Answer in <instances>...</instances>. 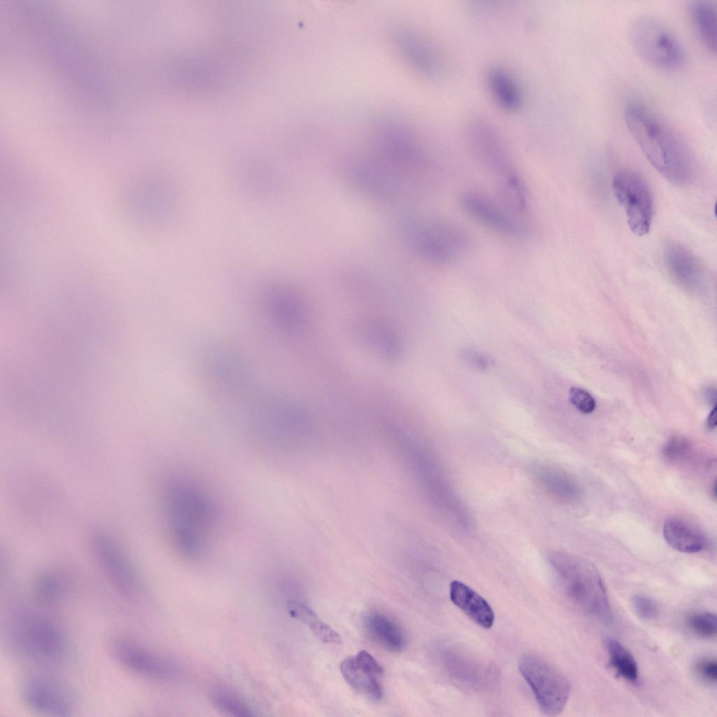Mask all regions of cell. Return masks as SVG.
<instances>
[{
    "mask_svg": "<svg viewBox=\"0 0 717 717\" xmlns=\"http://www.w3.org/2000/svg\"><path fill=\"white\" fill-rule=\"evenodd\" d=\"M162 507L167 533L176 550L188 559L203 557L220 518L211 494L191 479L174 476L165 485Z\"/></svg>",
    "mask_w": 717,
    "mask_h": 717,
    "instance_id": "6da1fadb",
    "label": "cell"
},
{
    "mask_svg": "<svg viewBox=\"0 0 717 717\" xmlns=\"http://www.w3.org/2000/svg\"><path fill=\"white\" fill-rule=\"evenodd\" d=\"M630 134L654 168L670 183L685 186L696 176L693 155L683 137L654 111L637 102L625 109Z\"/></svg>",
    "mask_w": 717,
    "mask_h": 717,
    "instance_id": "7a4b0ae2",
    "label": "cell"
},
{
    "mask_svg": "<svg viewBox=\"0 0 717 717\" xmlns=\"http://www.w3.org/2000/svg\"><path fill=\"white\" fill-rule=\"evenodd\" d=\"M246 430L256 449L267 455L283 450L288 442L304 436L310 417L300 404L281 398L259 403L249 413Z\"/></svg>",
    "mask_w": 717,
    "mask_h": 717,
    "instance_id": "3957f363",
    "label": "cell"
},
{
    "mask_svg": "<svg viewBox=\"0 0 717 717\" xmlns=\"http://www.w3.org/2000/svg\"><path fill=\"white\" fill-rule=\"evenodd\" d=\"M11 633L20 652L39 664L61 663L69 653V643L64 631L35 609L18 608L11 618Z\"/></svg>",
    "mask_w": 717,
    "mask_h": 717,
    "instance_id": "277c9868",
    "label": "cell"
},
{
    "mask_svg": "<svg viewBox=\"0 0 717 717\" xmlns=\"http://www.w3.org/2000/svg\"><path fill=\"white\" fill-rule=\"evenodd\" d=\"M630 40L638 55L662 71H676L686 62V52L676 34L657 18L641 15L632 22Z\"/></svg>",
    "mask_w": 717,
    "mask_h": 717,
    "instance_id": "5b68a950",
    "label": "cell"
},
{
    "mask_svg": "<svg viewBox=\"0 0 717 717\" xmlns=\"http://www.w3.org/2000/svg\"><path fill=\"white\" fill-rule=\"evenodd\" d=\"M557 568L566 593L583 611L602 621L611 620L606 587L593 563L582 557H562Z\"/></svg>",
    "mask_w": 717,
    "mask_h": 717,
    "instance_id": "8992f818",
    "label": "cell"
},
{
    "mask_svg": "<svg viewBox=\"0 0 717 717\" xmlns=\"http://www.w3.org/2000/svg\"><path fill=\"white\" fill-rule=\"evenodd\" d=\"M470 148L479 162L496 179L498 192L523 184L499 131L489 120L473 118L467 127Z\"/></svg>",
    "mask_w": 717,
    "mask_h": 717,
    "instance_id": "52a82bcc",
    "label": "cell"
},
{
    "mask_svg": "<svg viewBox=\"0 0 717 717\" xmlns=\"http://www.w3.org/2000/svg\"><path fill=\"white\" fill-rule=\"evenodd\" d=\"M519 670L544 714L556 716L563 711L569 697L570 683L560 670L545 659L531 654L520 658Z\"/></svg>",
    "mask_w": 717,
    "mask_h": 717,
    "instance_id": "ba28073f",
    "label": "cell"
},
{
    "mask_svg": "<svg viewBox=\"0 0 717 717\" xmlns=\"http://www.w3.org/2000/svg\"><path fill=\"white\" fill-rule=\"evenodd\" d=\"M613 189L631 230L638 236L647 234L653 218L654 202L644 177L632 170H620L613 177Z\"/></svg>",
    "mask_w": 717,
    "mask_h": 717,
    "instance_id": "9c48e42d",
    "label": "cell"
},
{
    "mask_svg": "<svg viewBox=\"0 0 717 717\" xmlns=\"http://www.w3.org/2000/svg\"><path fill=\"white\" fill-rule=\"evenodd\" d=\"M414 242L419 254L436 264H447L464 255L470 246L467 233L450 221H435L418 228Z\"/></svg>",
    "mask_w": 717,
    "mask_h": 717,
    "instance_id": "30bf717a",
    "label": "cell"
},
{
    "mask_svg": "<svg viewBox=\"0 0 717 717\" xmlns=\"http://www.w3.org/2000/svg\"><path fill=\"white\" fill-rule=\"evenodd\" d=\"M92 542L96 559L114 589L127 599L136 598L140 592L141 582L127 555L106 533L95 534Z\"/></svg>",
    "mask_w": 717,
    "mask_h": 717,
    "instance_id": "8fae6325",
    "label": "cell"
},
{
    "mask_svg": "<svg viewBox=\"0 0 717 717\" xmlns=\"http://www.w3.org/2000/svg\"><path fill=\"white\" fill-rule=\"evenodd\" d=\"M113 658L125 669L139 676L155 681H169L178 671L168 661L139 643L125 637H116L110 643Z\"/></svg>",
    "mask_w": 717,
    "mask_h": 717,
    "instance_id": "7c38bea8",
    "label": "cell"
},
{
    "mask_svg": "<svg viewBox=\"0 0 717 717\" xmlns=\"http://www.w3.org/2000/svg\"><path fill=\"white\" fill-rule=\"evenodd\" d=\"M23 705L29 711L49 716H69L74 704L69 692L57 681L34 676L24 680L20 688Z\"/></svg>",
    "mask_w": 717,
    "mask_h": 717,
    "instance_id": "4fadbf2b",
    "label": "cell"
},
{
    "mask_svg": "<svg viewBox=\"0 0 717 717\" xmlns=\"http://www.w3.org/2000/svg\"><path fill=\"white\" fill-rule=\"evenodd\" d=\"M463 211L472 219L493 231L509 237H520L525 227L500 202L475 191H466L460 197Z\"/></svg>",
    "mask_w": 717,
    "mask_h": 717,
    "instance_id": "5bb4252c",
    "label": "cell"
},
{
    "mask_svg": "<svg viewBox=\"0 0 717 717\" xmlns=\"http://www.w3.org/2000/svg\"><path fill=\"white\" fill-rule=\"evenodd\" d=\"M403 28L393 34L394 46L400 57L419 74L431 78L440 77L444 64L437 50L413 29Z\"/></svg>",
    "mask_w": 717,
    "mask_h": 717,
    "instance_id": "9a60e30c",
    "label": "cell"
},
{
    "mask_svg": "<svg viewBox=\"0 0 717 717\" xmlns=\"http://www.w3.org/2000/svg\"><path fill=\"white\" fill-rule=\"evenodd\" d=\"M207 373L220 384L239 389L246 384L250 375L244 359L228 347H214L204 356Z\"/></svg>",
    "mask_w": 717,
    "mask_h": 717,
    "instance_id": "2e32d148",
    "label": "cell"
},
{
    "mask_svg": "<svg viewBox=\"0 0 717 717\" xmlns=\"http://www.w3.org/2000/svg\"><path fill=\"white\" fill-rule=\"evenodd\" d=\"M663 261L669 274L683 287L699 290L706 283L705 267L682 244L674 242L668 244L664 249Z\"/></svg>",
    "mask_w": 717,
    "mask_h": 717,
    "instance_id": "e0dca14e",
    "label": "cell"
},
{
    "mask_svg": "<svg viewBox=\"0 0 717 717\" xmlns=\"http://www.w3.org/2000/svg\"><path fill=\"white\" fill-rule=\"evenodd\" d=\"M450 597L452 603L475 623L485 629L492 627L494 613L491 606L471 587L459 580H453L450 585Z\"/></svg>",
    "mask_w": 717,
    "mask_h": 717,
    "instance_id": "ac0fdd59",
    "label": "cell"
},
{
    "mask_svg": "<svg viewBox=\"0 0 717 717\" xmlns=\"http://www.w3.org/2000/svg\"><path fill=\"white\" fill-rule=\"evenodd\" d=\"M267 312L281 330L291 332L302 323L304 309L298 298L290 292H272L267 300Z\"/></svg>",
    "mask_w": 717,
    "mask_h": 717,
    "instance_id": "d6986e66",
    "label": "cell"
},
{
    "mask_svg": "<svg viewBox=\"0 0 717 717\" xmlns=\"http://www.w3.org/2000/svg\"><path fill=\"white\" fill-rule=\"evenodd\" d=\"M663 536L669 545L681 552H698L705 546L704 534L695 526L679 517L666 519L663 525Z\"/></svg>",
    "mask_w": 717,
    "mask_h": 717,
    "instance_id": "ffe728a7",
    "label": "cell"
},
{
    "mask_svg": "<svg viewBox=\"0 0 717 717\" xmlns=\"http://www.w3.org/2000/svg\"><path fill=\"white\" fill-rule=\"evenodd\" d=\"M486 79L492 97L502 109L515 111L522 106L521 90L507 70L500 67H492L488 69Z\"/></svg>",
    "mask_w": 717,
    "mask_h": 717,
    "instance_id": "44dd1931",
    "label": "cell"
},
{
    "mask_svg": "<svg viewBox=\"0 0 717 717\" xmlns=\"http://www.w3.org/2000/svg\"><path fill=\"white\" fill-rule=\"evenodd\" d=\"M689 16L695 33L711 54L716 53V6L711 1L691 2Z\"/></svg>",
    "mask_w": 717,
    "mask_h": 717,
    "instance_id": "7402d4cb",
    "label": "cell"
},
{
    "mask_svg": "<svg viewBox=\"0 0 717 717\" xmlns=\"http://www.w3.org/2000/svg\"><path fill=\"white\" fill-rule=\"evenodd\" d=\"M365 627L371 638L392 652L402 650L406 639L400 627L385 615L373 612L365 619Z\"/></svg>",
    "mask_w": 717,
    "mask_h": 717,
    "instance_id": "603a6c76",
    "label": "cell"
},
{
    "mask_svg": "<svg viewBox=\"0 0 717 717\" xmlns=\"http://www.w3.org/2000/svg\"><path fill=\"white\" fill-rule=\"evenodd\" d=\"M365 340L382 357L393 360L402 354V344L395 332L379 321H371L361 328Z\"/></svg>",
    "mask_w": 717,
    "mask_h": 717,
    "instance_id": "cb8c5ba5",
    "label": "cell"
},
{
    "mask_svg": "<svg viewBox=\"0 0 717 717\" xmlns=\"http://www.w3.org/2000/svg\"><path fill=\"white\" fill-rule=\"evenodd\" d=\"M340 671L347 683L359 693L373 701L382 699V688L377 675L360 667L354 657L345 658L341 662Z\"/></svg>",
    "mask_w": 717,
    "mask_h": 717,
    "instance_id": "d4e9b609",
    "label": "cell"
},
{
    "mask_svg": "<svg viewBox=\"0 0 717 717\" xmlns=\"http://www.w3.org/2000/svg\"><path fill=\"white\" fill-rule=\"evenodd\" d=\"M287 609L292 618L309 626L314 636L321 641L334 644L342 642L338 633L321 621L312 608L306 604L290 601L287 604Z\"/></svg>",
    "mask_w": 717,
    "mask_h": 717,
    "instance_id": "484cf974",
    "label": "cell"
},
{
    "mask_svg": "<svg viewBox=\"0 0 717 717\" xmlns=\"http://www.w3.org/2000/svg\"><path fill=\"white\" fill-rule=\"evenodd\" d=\"M609 662L616 673L629 682L638 678L636 662L629 650L617 639L607 636L604 639Z\"/></svg>",
    "mask_w": 717,
    "mask_h": 717,
    "instance_id": "4316f807",
    "label": "cell"
},
{
    "mask_svg": "<svg viewBox=\"0 0 717 717\" xmlns=\"http://www.w3.org/2000/svg\"><path fill=\"white\" fill-rule=\"evenodd\" d=\"M35 597L46 605H55L64 597L66 585L62 578L53 572L39 574L34 581Z\"/></svg>",
    "mask_w": 717,
    "mask_h": 717,
    "instance_id": "83f0119b",
    "label": "cell"
},
{
    "mask_svg": "<svg viewBox=\"0 0 717 717\" xmlns=\"http://www.w3.org/2000/svg\"><path fill=\"white\" fill-rule=\"evenodd\" d=\"M210 697L213 704L223 712L240 717L254 715L249 704L240 695L225 686L213 688Z\"/></svg>",
    "mask_w": 717,
    "mask_h": 717,
    "instance_id": "f1b7e54d",
    "label": "cell"
},
{
    "mask_svg": "<svg viewBox=\"0 0 717 717\" xmlns=\"http://www.w3.org/2000/svg\"><path fill=\"white\" fill-rule=\"evenodd\" d=\"M716 615L709 612L694 613L687 618V624L692 632L704 639L716 636Z\"/></svg>",
    "mask_w": 717,
    "mask_h": 717,
    "instance_id": "f546056e",
    "label": "cell"
},
{
    "mask_svg": "<svg viewBox=\"0 0 717 717\" xmlns=\"http://www.w3.org/2000/svg\"><path fill=\"white\" fill-rule=\"evenodd\" d=\"M692 451L690 440L681 435L672 436L662 450L664 459L671 463L681 462L688 459Z\"/></svg>",
    "mask_w": 717,
    "mask_h": 717,
    "instance_id": "4dcf8cb0",
    "label": "cell"
},
{
    "mask_svg": "<svg viewBox=\"0 0 717 717\" xmlns=\"http://www.w3.org/2000/svg\"><path fill=\"white\" fill-rule=\"evenodd\" d=\"M632 605L636 614L643 620H653L659 615L657 604L648 596L634 595L632 599Z\"/></svg>",
    "mask_w": 717,
    "mask_h": 717,
    "instance_id": "1f68e13d",
    "label": "cell"
},
{
    "mask_svg": "<svg viewBox=\"0 0 717 717\" xmlns=\"http://www.w3.org/2000/svg\"><path fill=\"white\" fill-rule=\"evenodd\" d=\"M569 399L578 410L584 414L592 412L596 408V402L592 396L587 391L578 387L570 389Z\"/></svg>",
    "mask_w": 717,
    "mask_h": 717,
    "instance_id": "d6a6232c",
    "label": "cell"
},
{
    "mask_svg": "<svg viewBox=\"0 0 717 717\" xmlns=\"http://www.w3.org/2000/svg\"><path fill=\"white\" fill-rule=\"evenodd\" d=\"M695 671L704 681L716 683L717 681V662L713 658H704L695 665Z\"/></svg>",
    "mask_w": 717,
    "mask_h": 717,
    "instance_id": "836d02e7",
    "label": "cell"
},
{
    "mask_svg": "<svg viewBox=\"0 0 717 717\" xmlns=\"http://www.w3.org/2000/svg\"><path fill=\"white\" fill-rule=\"evenodd\" d=\"M354 659L360 667L375 675L378 676L383 672L382 668L380 664L366 650L359 651L356 655L354 656Z\"/></svg>",
    "mask_w": 717,
    "mask_h": 717,
    "instance_id": "e575fe53",
    "label": "cell"
},
{
    "mask_svg": "<svg viewBox=\"0 0 717 717\" xmlns=\"http://www.w3.org/2000/svg\"><path fill=\"white\" fill-rule=\"evenodd\" d=\"M716 406L711 410L706 419V424L709 429H714L716 426Z\"/></svg>",
    "mask_w": 717,
    "mask_h": 717,
    "instance_id": "d590c367",
    "label": "cell"
},
{
    "mask_svg": "<svg viewBox=\"0 0 717 717\" xmlns=\"http://www.w3.org/2000/svg\"><path fill=\"white\" fill-rule=\"evenodd\" d=\"M27 42H28V41H27ZM28 43H29V42H28ZM30 44H31V43H30ZM31 45H32V44H31ZM34 48H35V47H34ZM37 50H38V49H37ZM39 52H40V51H39ZM40 53H41V52H40ZM41 54H42V53H41ZM42 55H43V54H42ZM44 56H45V55H44ZM45 57H46V56H45ZM46 58H47V57H46ZM47 59H48V58H47ZM49 61H50V60H49ZM51 63H52V62H51Z\"/></svg>",
    "mask_w": 717,
    "mask_h": 717,
    "instance_id": "8d00e7d4",
    "label": "cell"
}]
</instances>
